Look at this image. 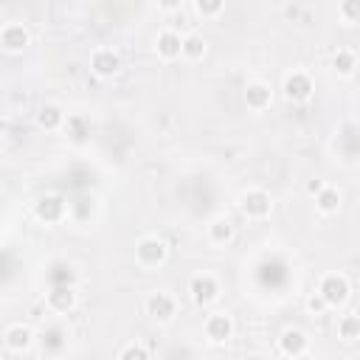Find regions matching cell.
Returning a JSON list of instances; mask_svg holds the SVG:
<instances>
[{
    "instance_id": "1",
    "label": "cell",
    "mask_w": 360,
    "mask_h": 360,
    "mask_svg": "<svg viewBox=\"0 0 360 360\" xmlns=\"http://www.w3.org/2000/svg\"><path fill=\"white\" fill-rule=\"evenodd\" d=\"M146 315L155 323H172L177 315V298L169 290H152L146 295Z\"/></svg>"
},
{
    "instance_id": "2",
    "label": "cell",
    "mask_w": 360,
    "mask_h": 360,
    "mask_svg": "<svg viewBox=\"0 0 360 360\" xmlns=\"http://www.w3.org/2000/svg\"><path fill=\"white\" fill-rule=\"evenodd\" d=\"M166 256H169V248L160 236H141L135 245V259L141 267H158L166 262Z\"/></svg>"
},
{
    "instance_id": "3",
    "label": "cell",
    "mask_w": 360,
    "mask_h": 360,
    "mask_svg": "<svg viewBox=\"0 0 360 360\" xmlns=\"http://www.w3.org/2000/svg\"><path fill=\"white\" fill-rule=\"evenodd\" d=\"M318 292L326 298L329 307H343L349 301V292H352V284L343 273H326L318 284Z\"/></svg>"
},
{
    "instance_id": "4",
    "label": "cell",
    "mask_w": 360,
    "mask_h": 360,
    "mask_svg": "<svg viewBox=\"0 0 360 360\" xmlns=\"http://www.w3.org/2000/svg\"><path fill=\"white\" fill-rule=\"evenodd\" d=\"M239 208L250 219H264L273 211V200H270V194L264 188H248L242 194V200H239Z\"/></svg>"
},
{
    "instance_id": "5",
    "label": "cell",
    "mask_w": 360,
    "mask_h": 360,
    "mask_svg": "<svg viewBox=\"0 0 360 360\" xmlns=\"http://www.w3.org/2000/svg\"><path fill=\"white\" fill-rule=\"evenodd\" d=\"M188 292H191V301L194 304H211V301H217V295H219V281L211 276V273H197V276H191V281H188Z\"/></svg>"
},
{
    "instance_id": "6",
    "label": "cell",
    "mask_w": 360,
    "mask_h": 360,
    "mask_svg": "<svg viewBox=\"0 0 360 360\" xmlns=\"http://www.w3.org/2000/svg\"><path fill=\"white\" fill-rule=\"evenodd\" d=\"M281 90H284V96L290 101H307L312 96L315 84H312V76L307 70H292V73L284 76V87Z\"/></svg>"
},
{
    "instance_id": "7",
    "label": "cell",
    "mask_w": 360,
    "mask_h": 360,
    "mask_svg": "<svg viewBox=\"0 0 360 360\" xmlns=\"http://www.w3.org/2000/svg\"><path fill=\"white\" fill-rule=\"evenodd\" d=\"M34 217L45 225H56L62 222L65 217V200L59 194H42L37 202H34Z\"/></svg>"
},
{
    "instance_id": "8",
    "label": "cell",
    "mask_w": 360,
    "mask_h": 360,
    "mask_svg": "<svg viewBox=\"0 0 360 360\" xmlns=\"http://www.w3.org/2000/svg\"><path fill=\"white\" fill-rule=\"evenodd\" d=\"M202 329H205V338H208L211 343H225V340H231V335H233V321H231L228 312H211V315L205 318Z\"/></svg>"
},
{
    "instance_id": "9",
    "label": "cell",
    "mask_w": 360,
    "mask_h": 360,
    "mask_svg": "<svg viewBox=\"0 0 360 360\" xmlns=\"http://www.w3.org/2000/svg\"><path fill=\"white\" fill-rule=\"evenodd\" d=\"M3 346H6L8 352H14V354L28 352V349L34 346V332H31V326H25V323H11V326H6V332H3Z\"/></svg>"
},
{
    "instance_id": "10",
    "label": "cell",
    "mask_w": 360,
    "mask_h": 360,
    "mask_svg": "<svg viewBox=\"0 0 360 360\" xmlns=\"http://www.w3.org/2000/svg\"><path fill=\"white\" fill-rule=\"evenodd\" d=\"M28 42H31V34H28V28H25L22 22H6V25H3V31H0V45H3V51L20 53Z\"/></svg>"
},
{
    "instance_id": "11",
    "label": "cell",
    "mask_w": 360,
    "mask_h": 360,
    "mask_svg": "<svg viewBox=\"0 0 360 360\" xmlns=\"http://www.w3.org/2000/svg\"><path fill=\"white\" fill-rule=\"evenodd\" d=\"M90 70L96 76H115L121 70V56L112 48H96L90 53Z\"/></svg>"
},
{
    "instance_id": "12",
    "label": "cell",
    "mask_w": 360,
    "mask_h": 360,
    "mask_svg": "<svg viewBox=\"0 0 360 360\" xmlns=\"http://www.w3.org/2000/svg\"><path fill=\"white\" fill-rule=\"evenodd\" d=\"M155 51H158L160 59H177V56H183V37L174 28H166V31L158 34Z\"/></svg>"
},
{
    "instance_id": "13",
    "label": "cell",
    "mask_w": 360,
    "mask_h": 360,
    "mask_svg": "<svg viewBox=\"0 0 360 360\" xmlns=\"http://www.w3.org/2000/svg\"><path fill=\"white\" fill-rule=\"evenodd\" d=\"M278 346H281V352H284L287 357H301V354L309 352V338H307L301 329L292 326V329H284V332H281Z\"/></svg>"
},
{
    "instance_id": "14",
    "label": "cell",
    "mask_w": 360,
    "mask_h": 360,
    "mask_svg": "<svg viewBox=\"0 0 360 360\" xmlns=\"http://www.w3.org/2000/svg\"><path fill=\"white\" fill-rule=\"evenodd\" d=\"M270 101H273V90H270L267 82H250V84L245 87V104H248L253 112L267 110Z\"/></svg>"
},
{
    "instance_id": "15",
    "label": "cell",
    "mask_w": 360,
    "mask_h": 360,
    "mask_svg": "<svg viewBox=\"0 0 360 360\" xmlns=\"http://www.w3.org/2000/svg\"><path fill=\"white\" fill-rule=\"evenodd\" d=\"M37 124H39L42 129H48V132L62 129V127H65V112H62V107H59V104H42L39 112H37Z\"/></svg>"
},
{
    "instance_id": "16",
    "label": "cell",
    "mask_w": 360,
    "mask_h": 360,
    "mask_svg": "<svg viewBox=\"0 0 360 360\" xmlns=\"http://www.w3.org/2000/svg\"><path fill=\"white\" fill-rule=\"evenodd\" d=\"M315 208L321 214H338L340 211V191L335 186H321L315 191Z\"/></svg>"
},
{
    "instance_id": "17",
    "label": "cell",
    "mask_w": 360,
    "mask_h": 360,
    "mask_svg": "<svg viewBox=\"0 0 360 360\" xmlns=\"http://www.w3.org/2000/svg\"><path fill=\"white\" fill-rule=\"evenodd\" d=\"M233 236H236V225H233L228 217L211 219V225H208V239H211L214 245H225V242H231Z\"/></svg>"
},
{
    "instance_id": "18",
    "label": "cell",
    "mask_w": 360,
    "mask_h": 360,
    "mask_svg": "<svg viewBox=\"0 0 360 360\" xmlns=\"http://www.w3.org/2000/svg\"><path fill=\"white\" fill-rule=\"evenodd\" d=\"M45 301H48V307H51L53 312H68V309H73V304H76V292H73L70 287H53Z\"/></svg>"
},
{
    "instance_id": "19",
    "label": "cell",
    "mask_w": 360,
    "mask_h": 360,
    "mask_svg": "<svg viewBox=\"0 0 360 360\" xmlns=\"http://www.w3.org/2000/svg\"><path fill=\"white\" fill-rule=\"evenodd\" d=\"M338 338L346 340V343L360 338V315L357 312H346V315L338 318Z\"/></svg>"
},
{
    "instance_id": "20",
    "label": "cell",
    "mask_w": 360,
    "mask_h": 360,
    "mask_svg": "<svg viewBox=\"0 0 360 360\" xmlns=\"http://www.w3.org/2000/svg\"><path fill=\"white\" fill-rule=\"evenodd\" d=\"M332 68H335L340 76L354 73V68H357V53H354L352 48H338V51L332 53Z\"/></svg>"
},
{
    "instance_id": "21",
    "label": "cell",
    "mask_w": 360,
    "mask_h": 360,
    "mask_svg": "<svg viewBox=\"0 0 360 360\" xmlns=\"http://www.w3.org/2000/svg\"><path fill=\"white\" fill-rule=\"evenodd\" d=\"M39 343L45 352H62V346L68 343V335L62 326H45L42 335H39Z\"/></svg>"
},
{
    "instance_id": "22",
    "label": "cell",
    "mask_w": 360,
    "mask_h": 360,
    "mask_svg": "<svg viewBox=\"0 0 360 360\" xmlns=\"http://www.w3.org/2000/svg\"><path fill=\"white\" fill-rule=\"evenodd\" d=\"M202 53H205V39L200 37V34H186L183 37V56L186 59H202Z\"/></svg>"
},
{
    "instance_id": "23",
    "label": "cell",
    "mask_w": 360,
    "mask_h": 360,
    "mask_svg": "<svg viewBox=\"0 0 360 360\" xmlns=\"http://www.w3.org/2000/svg\"><path fill=\"white\" fill-rule=\"evenodd\" d=\"M338 14L346 25H357L360 22V0H340L338 3Z\"/></svg>"
},
{
    "instance_id": "24",
    "label": "cell",
    "mask_w": 360,
    "mask_h": 360,
    "mask_svg": "<svg viewBox=\"0 0 360 360\" xmlns=\"http://www.w3.org/2000/svg\"><path fill=\"white\" fill-rule=\"evenodd\" d=\"M222 8H225V0H194V11H197L200 17H205V20L219 17Z\"/></svg>"
},
{
    "instance_id": "25",
    "label": "cell",
    "mask_w": 360,
    "mask_h": 360,
    "mask_svg": "<svg viewBox=\"0 0 360 360\" xmlns=\"http://www.w3.org/2000/svg\"><path fill=\"white\" fill-rule=\"evenodd\" d=\"M307 309L312 312V315H323L326 309H332L329 304H326V298L321 295V292H312L309 298H307Z\"/></svg>"
},
{
    "instance_id": "26",
    "label": "cell",
    "mask_w": 360,
    "mask_h": 360,
    "mask_svg": "<svg viewBox=\"0 0 360 360\" xmlns=\"http://www.w3.org/2000/svg\"><path fill=\"white\" fill-rule=\"evenodd\" d=\"M118 357H149V349H143L141 343H127V346L118 352Z\"/></svg>"
},
{
    "instance_id": "27",
    "label": "cell",
    "mask_w": 360,
    "mask_h": 360,
    "mask_svg": "<svg viewBox=\"0 0 360 360\" xmlns=\"http://www.w3.org/2000/svg\"><path fill=\"white\" fill-rule=\"evenodd\" d=\"M158 3H160L166 11H174V8H180V3H183V0H158Z\"/></svg>"
}]
</instances>
